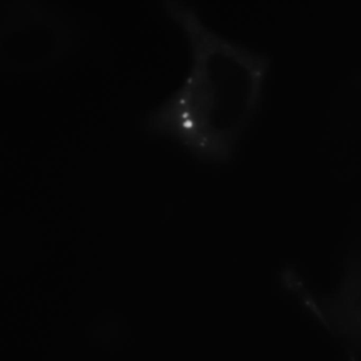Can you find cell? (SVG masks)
I'll return each instance as SVG.
<instances>
[{"instance_id": "2", "label": "cell", "mask_w": 361, "mask_h": 361, "mask_svg": "<svg viewBox=\"0 0 361 361\" xmlns=\"http://www.w3.org/2000/svg\"><path fill=\"white\" fill-rule=\"evenodd\" d=\"M1 25V58L16 71H35L71 49L69 25L59 14L35 4H16Z\"/></svg>"}, {"instance_id": "3", "label": "cell", "mask_w": 361, "mask_h": 361, "mask_svg": "<svg viewBox=\"0 0 361 361\" xmlns=\"http://www.w3.org/2000/svg\"><path fill=\"white\" fill-rule=\"evenodd\" d=\"M285 289L331 335L361 348V247L350 251L337 284L327 291L308 286L293 269L282 276Z\"/></svg>"}, {"instance_id": "1", "label": "cell", "mask_w": 361, "mask_h": 361, "mask_svg": "<svg viewBox=\"0 0 361 361\" xmlns=\"http://www.w3.org/2000/svg\"><path fill=\"white\" fill-rule=\"evenodd\" d=\"M166 10L189 42L191 64L147 116V130L202 161H226L259 111L267 58L211 29L188 4L169 0Z\"/></svg>"}]
</instances>
